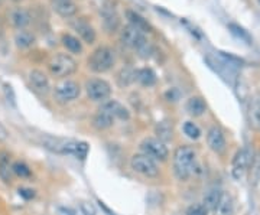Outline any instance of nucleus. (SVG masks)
<instances>
[{"label":"nucleus","mask_w":260,"mask_h":215,"mask_svg":"<svg viewBox=\"0 0 260 215\" xmlns=\"http://www.w3.org/2000/svg\"><path fill=\"white\" fill-rule=\"evenodd\" d=\"M41 144L55 153L61 154H73L78 159H85L90 146L85 142H78V140H73V139H63V137H54V136H43L41 140Z\"/></svg>","instance_id":"f257e3e1"},{"label":"nucleus","mask_w":260,"mask_h":215,"mask_svg":"<svg viewBox=\"0 0 260 215\" xmlns=\"http://www.w3.org/2000/svg\"><path fill=\"white\" fill-rule=\"evenodd\" d=\"M197 153L191 146H179L174 153V172L179 181H187L194 172Z\"/></svg>","instance_id":"f03ea898"},{"label":"nucleus","mask_w":260,"mask_h":215,"mask_svg":"<svg viewBox=\"0 0 260 215\" xmlns=\"http://www.w3.org/2000/svg\"><path fill=\"white\" fill-rule=\"evenodd\" d=\"M48 68H49V72L54 77H57V78H67V77L73 75L74 72L77 71L78 64H77V61L74 60L71 55L58 52L49 60Z\"/></svg>","instance_id":"7ed1b4c3"},{"label":"nucleus","mask_w":260,"mask_h":215,"mask_svg":"<svg viewBox=\"0 0 260 215\" xmlns=\"http://www.w3.org/2000/svg\"><path fill=\"white\" fill-rule=\"evenodd\" d=\"M116 62L115 51L109 46H98L95 51H93L90 60H88V65L94 72L103 74L109 70L113 68Z\"/></svg>","instance_id":"20e7f679"},{"label":"nucleus","mask_w":260,"mask_h":215,"mask_svg":"<svg viewBox=\"0 0 260 215\" xmlns=\"http://www.w3.org/2000/svg\"><path fill=\"white\" fill-rule=\"evenodd\" d=\"M130 166L136 174H140L146 178H156L159 175V168L156 160L149 157L147 154H135L130 160Z\"/></svg>","instance_id":"39448f33"},{"label":"nucleus","mask_w":260,"mask_h":215,"mask_svg":"<svg viewBox=\"0 0 260 215\" xmlns=\"http://www.w3.org/2000/svg\"><path fill=\"white\" fill-rule=\"evenodd\" d=\"M85 91H87V95L90 97V100L104 102L112 94V87L109 82L104 81L101 78H91L85 84Z\"/></svg>","instance_id":"423d86ee"},{"label":"nucleus","mask_w":260,"mask_h":215,"mask_svg":"<svg viewBox=\"0 0 260 215\" xmlns=\"http://www.w3.org/2000/svg\"><path fill=\"white\" fill-rule=\"evenodd\" d=\"M140 149L143 150V153L147 154L149 157H152L153 160H161L165 162L169 157V150H168L167 144L161 142L156 137H147L142 143H140Z\"/></svg>","instance_id":"0eeeda50"},{"label":"nucleus","mask_w":260,"mask_h":215,"mask_svg":"<svg viewBox=\"0 0 260 215\" xmlns=\"http://www.w3.org/2000/svg\"><path fill=\"white\" fill-rule=\"evenodd\" d=\"M253 162V154L251 150L247 147L240 149L239 152L236 153L233 164H231V175L234 179H241L244 174L247 172V169L250 168V165Z\"/></svg>","instance_id":"6e6552de"},{"label":"nucleus","mask_w":260,"mask_h":215,"mask_svg":"<svg viewBox=\"0 0 260 215\" xmlns=\"http://www.w3.org/2000/svg\"><path fill=\"white\" fill-rule=\"evenodd\" d=\"M80 92H81V88H80L78 82L73 81V80H65L55 87L54 95H55L57 101L70 102L78 98Z\"/></svg>","instance_id":"1a4fd4ad"},{"label":"nucleus","mask_w":260,"mask_h":215,"mask_svg":"<svg viewBox=\"0 0 260 215\" xmlns=\"http://www.w3.org/2000/svg\"><path fill=\"white\" fill-rule=\"evenodd\" d=\"M120 41L123 45L132 48V49H139L146 42V38L143 32L129 23L120 31Z\"/></svg>","instance_id":"9d476101"},{"label":"nucleus","mask_w":260,"mask_h":215,"mask_svg":"<svg viewBox=\"0 0 260 215\" xmlns=\"http://www.w3.org/2000/svg\"><path fill=\"white\" fill-rule=\"evenodd\" d=\"M207 143L216 153H221L226 149V137L220 127H211L207 133Z\"/></svg>","instance_id":"9b49d317"},{"label":"nucleus","mask_w":260,"mask_h":215,"mask_svg":"<svg viewBox=\"0 0 260 215\" xmlns=\"http://www.w3.org/2000/svg\"><path fill=\"white\" fill-rule=\"evenodd\" d=\"M29 82H31L32 88L36 92H39L42 95L48 94L51 87H49V80L48 77L41 71V70H32L29 72Z\"/></svg>","instance_id":"f8f14e48"},{"label":"nucleus","mask_w":260,"mask_h":215,"mask_svg":"<svg viewBox=\"0 0 260 215\" xmlns=\"http://www.w3.org/2000/svg\"><path fill=\"white\" fill-rule=\"evenodd\" d=\"M106 113H109L113 119H120V120H129L130 119V112L126 109L122 102L116 101V100H110V101H104L101 109Z\"/></svg>","instance_id":"ddd939ff"},{"label":"nucleus","mask_w":260,"mask_h":215,"mask_svg":"<svg viewBox=\"0 0 260 215\" xmlns=\"http://www.w3.org/2000/svg\"><path fill=\"white\" fill-rule=\"evenodd\" d=\"M250 127L256 132H260V94H256L251 97L247 112Z\"/></svg>","instance_id":"4468645a"},{"label":"nucleus","mask_w":260,"mask_h":215,"mask_svg":"<svg viewBox=\"0 0 260 215\" xmlns=\"http://www.w3.org/2000/svg\"><path fill=\"white\" fill-rule=\"evenodd\" d=\"M74 29L78 32V35L81 36V39H83L85 43H88V45H91L95 42V38H97V35H95V31H94V28L88 23L87 21H84V19H77V21L73 23Z\"/></svg>","instance_id":"2eb2a0df"},{"label":"nucleus","mask_w":260,"mask_h":215,"mask_svg":"<svg viewBox=\"0 0 260 215\" xmlns=\"http://www.w3.org/2000/svg\"><path fill=\"white\" fill-rule=\"evenodd\" d=\"M101 18H103V25L104 29L109 32V33H113L119 28H120V19H119V15L116 13V11L110 6H104L103 11H101Z\"/></svg>","instance_id":"dca6fc26"},{"label":"nucleus","mask_w":260,"mask_h":215,"mask_svg":"<svg viewBox=\"0 0 260 215\" xmlns=\"http://www.w3.org/2000/svg\"><path fill=\"white\" fill-rule=\"evenodd\" d=\"M52 9L63 18H71L78 11L74 0H52Z\"/></svg>","instance_id":"f3484780"},{"label":"nucleus","mask_w":260,"mask_h":215,"mask_svg":"<svg viewBox=\"0 0 260 215\" xmlns=\"http://www.w3.org/2000/svg\"><path fill=\"white\" fill-rule=\"evenodd\" d=\"M11 23L13 28L22 31L31 23V13L23 8H15L11 12Z\"/></svg>","instance_id":"a211bd4d"},{"label":"nucleus","mask_w":260,"mask_h":215,"mask_svg":"<svg viewBox=\"0 0 260 215\" xmlns=\"http://www.w3.org/2000/svg\"><path fill=\"white\" fill-rule=\"evenodd\" d=\"M233 211H234V201H233L231 195L223 192L219 204L216 205L213 212L214 215H233Z\"/></svg>","instance_id":"6ab92c4d"},{"label":"nucleus","mask_w":260,"mask_h":215,"mask_svg":"<svg viewBox=\"0 0 260 215\" xmlns=\"http://www.w3.org/2000/svg\"><path fill=\"white\" fill-rule=\"evenodd\" d=\"M35 42H36L35 35L29 31L22 29V31L16 32V35H15V43H16V46L21 48V49H28V48H31L32 45H35Z\"/></svg>","instance_id":"aec40b11"},{"label":"nucleus","mask_w":260,"mask_h":215,"mask_svg":"<svg viewBox=\"0 0 260 215\" xmlns=\"http://www.w3.org/2000/svg\"><path fill=\"white\" fill-rule=\"evenodd\" d=\"M207 104L201 97H191L187 101V112L194 117H199L205 113Z\"/></svg>","instance_id":"412c9836"},{"label":"nucleus","mask_w":260,"mask_h":215,"mask_svg":"<svg viewBox=\"0 0 260 215\" xmlns=\"http://www.w3.org/2000/svg\"><path fill=\"white\" fill-rule=\"evenodd\" d=\"M155 134H156V139H159L161 142L167 143V142H169V140L172 139V134H174L172 124L169 123V122H167V120L159 122V123L156 124V127H155Z\"/></svg>","instance_id":"4be33fe9"},{"label":"nucleus","mask_w":260,"mask_h":215,"mask_svg":"<svg viewBox=\"0 0 260 215\" xmlns=\"http://www.w3.org/2000/svg\"><path fill=\"white\" fill-rule=\"evenodd\" d=\"M126 16H127L130 25H133L135 28L140 29L143 33H146V32H152V26H150V25L147 23V21L143 19L139 13H136V12L133 11H127L126 12Z\"/></svg>","instance_id":"5701e85b"},{"label":"nucleus","mask_w":260,"mask_h":215,"mask_svg":"<svg viewBox=\"0 0 260 215\" xmlns=\"http://www.w3.org/2000/svg\"><path fill=\"white\" fill-rule=\"evenodd\" d=\"M115 123V119L110 116L109 113H106L103 110H100L98 113L95 114L93 117V126L98 130H106V129H110Z\"/></svg>","instance_id":"b1692460"},{"label":"nucleus","mask_w":260,"mask_h":215,"mask_svg":"<svg viewBox=\"0 0 260 215\" xmlns=\"http://www.w3.org/2000/svg\"><path fill=\"white\" fill-rule=\"evenodd\" d=\"M136 80L145 87H152L156 82V74L152 68H140L136 71Z\"/></svg>","instance_id":"393cba45"},{"label":"nucleus","mask_w":260,"mask_h":215,"mask_svg":"<svg viewBox=\"0 0 260 215\" xmlns=\"http://www.w3.org/2000/svg\"><path fill=\"white\" fill-rule=\"evenodd\" d=\"M61 42H63L64 46L70 52H73V53H81L83 52V43H81V41L78 38L73 36V35H70V33L63 35Z\"/></svg>","instance_id":"a878e982"},{"label":"nucleus","mask_w":260,"mask_h":215,"mask_svg":"<svg viewBox=\"0 0 260 215\" xmlns=\"http://www.w3.org/2000/svg\"><path fill=\"white\" fill-rule=\"evenodd\" d=\"M11 174L12 166L9 154L2 153L0 154V178H2L6 184H9V182H11Z\"/></svg>","instance_id":"bb28decb"},{"label":"nucleus","mask_w":260,"mask_h":215,"mask_svg":"<svg viewBox=\"0 0 260 215\" xmlns=\"http://www.w3.org/2000/svg\"><path fill=\"white\" fill-rule=\"evenodd\" d=\"M117 81L120 87H127L136 81V71L132 68H123L117 75Z\"/></svg>","instance_id":"cd10ccee"},{"label":"nucleus","mask_w":260,"mask_h":215,"mask_svg":"<svg viewBox=\"0 0 260 215\" xmlns=\"http://www.w3.org/2000/svg\"><path fill=\"white\" fill-rule=\"evenodd\" d=\"M221 195H223V192H221L220 189H217V188H214V189L208 191L207 195L204 196V204L202 205H204L207 209H214V208H216V205L219 204Z\"/></svg>","instance_id":"c85d7f7f"},{"label":"nucleus","mask_w":260,"mask_h":215,"mask_svg":"<svg viewBox=\"0 0 260 215\" xmlns=\"http://www.w3.org/2000/svg\"><path fill=\"white\" fill-rule=\"evenodd\" d=\"M229 29L231 31V33H233V35H236V36H237V38H240L241 41L247 42V43H251V38H250V35L247 33V32L244 31V29H243L241 26L236 25V23H230Z\"/></svg>","instance_id":"c756f323"},{"label":"nucleus","mask_w":260,"mask_h":215,"mask_svg":"<svg viewBox=\"0 0 260 215\" xmlns=\"http://www.w3.org/2000/svg\"><path fill=\"white\" fill-rule=\"evenodd\" d=\"M184 133L187 134L189 139L197 140V139H199V136H201V130H199V127L195 123L187 122V123L184 124Z\"/></svg>","instance_id":"7c9ffc66"},{"label":"nucleus","mask_w":260,"mask_h":215,"mask_svg":"<svg viewBox=\"0 0 260 215\" xmlns=\"http://www.w3.org/2000/svg\"><path fill=\"white\" fill-rule=\"evenodd\" d=\"M12 172H15V174L18 175V176H21V178H29L32 175L29 166L26 164H23V162H15L13 166H12Z\"/></svg>","instance_id":"2f4dec72"},{"label":"nucleus","mask_w":260,"mask_h":215,"mask_svg":"<svg viewBox=\"0 0 260 215\" xmlns=\"http://www.w3.org/2000/svg\"><path fill=\"white\" fill-rule=\"evenodd\" d=\"M3 92H5V97L12 107H16V94H15V90L11 84H8V82L3 84Z\"/></svg>","instance_id":"473e14b6"},{"label":"nucleus","mask_w":260,"mask_h":215,"mask_svg":"<svg viewBox=\"0 0 260 215\" xmlns=\"http://www.w3.org/2000/svg\"><path fill=\"white\" fill-rule=\"evenodd\" d=\"M208 209L202 204H194L188 206L185 215H207Z\"/></svg>","instance_id":"72a5a7b5"},{"label":"nucleus","mask_w":260,"mask_h":215,"mask_svg":"<svg viewBox=\"0 0 260 215\" xmlns=\"http://www.w3.org/2000/svg\"><path fill=\"white\" fill-rule=\"evenodd\" d=\"M250 179L253 181V184H257L260 179V156L254 160V164L251 165V175Z\"/></svg>","instance_id":"f704fd0d"},{"label":"nucleus","mask_w":260,"mask_h":215,"mask_svg":"<svg viewBox=\"0 0 260 215\" xmlns=\"http://www.w3.org/2000/svg\"><path fill=\"white\" fill-rule=\"evenodd\" d=\"M137 52H139V55L142 57V58H149L152 53H153V46L149 43V42L146 41L139 49H137Z\"/></svg>","instance_id":"c9c22d12"},{"label":"nucleus","mask_w":260,"mask_h":215,"mask_svg":"<svg viewBox=\"0 0 260 215\" xmlns=\"http://www.w3.org/2000/svg\"><path fill=\"white\" fill-rule=\"evenodd\" d=\"M165 97H167L168 101H178L179 100V91L177 88H171L165 92Z\"/></svg>","instance_id":"e433bc0d"},{"label":"nucleus","mask_w":260,"mask_h":215,"mask_svg":"<svg viewBox=\"0 0 260 215\" xmlns=\"http://www.w3.org/2000/svg\"><path fill=\"white\" fill-rule=\"evenodd\" d=\"M19 195H21L22 198H25V199H32L35 196V191L28 189V188H21L19 189Z\"/></svg>","instance_id":"4c0bfd02"},{"label":"nucleus","mask_w":260,"mask_h":215,"mask_svg":"<svg viewBox=\"0 0 260 215\" xmlns=\"http://www.w3.org/2000/svg\"><path fill=\"white\" fill-rule=\"evenodd\" d=\"M81 208H83L84 214L85 215H95V211H94V208L90 204H83Z\"/></svg>","instance_id":"58836bf2"},{"label":"nucleus","mask_w":260,"mask_h":215,"mask_svg":"<svg viewBox=\"0 0 260 215\" xmlns=\"http://www.w3.org/2000/svg\"><path fill=\"white\" fill-rule=\"evenodd\" d=\"M8 139V130L5 129V126L0 123V140H6Z\"/></svg>","instance_id":"ea45409f"},{"label":"nucleus","mask_w":260,"mask_h":215,"mask_svg":"<svg viewBox=\"0 0 260 215\" xmlns=\"http://www.w3.org/2000/svg\"><path fill=\"white\" fill-rule=\"evenodd\" d=\"M2 29H3V22L0 19V33H2Z\"/></svg>","instance_id":"a19ab883"},{"label":"nucleus","mask_w":260,"mask_h":215,"mask_svg":"<svg viewBox=\"0 0 260 215\" xmlns=\"http://www.w3.org/2000/svg\"><path fill=\"white\" fill-rule=\"evenodd\" d=\"M256 2H257V5H259V6H260V0H256Z\"/></svg>","instance_id":"79ce46f5"}]
</instances>
